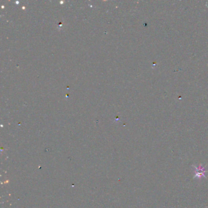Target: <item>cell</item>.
Here are the masks:
<instances>
[{
  "mask_svg": "<svg viewBox=\"0 0 208 208\" xmlns=\"http://www.w3.org/2000/svg\"><path fill=\"white\" fill-rule=\"evenodd\" d=\"M194 167L195 168V176L194 178H198L201 179L202 177H204L205 178H207V177L205 175V173L207 172V170L205 169V167L203 166L202 164H200L199 167H196L194 165Z\"/></svg>",
  "mask_w": 208,
  "mask_h": 208,
  "instance_id": "obj_1",
  "label": "cell"
}]
</instances>
